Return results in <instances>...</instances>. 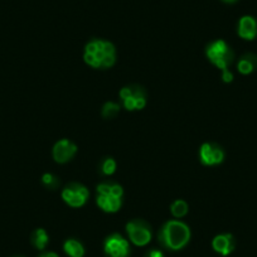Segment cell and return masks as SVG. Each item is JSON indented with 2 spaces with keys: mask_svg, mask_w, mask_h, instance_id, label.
Returning <instances> with one entry per match:
<instances>
[{
  "mask_svg": "<svg viewBox=\"0 0 257 257\" xmlns=\"http://www.w3.org/2000/svg\"><path fill=\"white\" fill-rule=\"evenodd\" d=\"M199 160L206 167H216L223 163L224 152L214 143H203L199 148Z\"/></svg>",
  "mask_w": 257,
  "mask_h": 257,
  "instance_id": "8",
  "label": "cell"
},
{
  "mask_svg": "<svg viewBox=\"0 0 257 257\" xmlns=\"http://www.w3.org/2000/svg\"><path fill=\"white\" fill-rule=\"evenodd\" d=\"M222 2H224V3H228V4H232V3H236L237 0H222Z\"/></svg>",
  "mask_w": 257,
  "mask_h": 257,
  "instance_id": "23",
  "label": "cell"
},
{
  "mask_svg": "<svg viewBox=\"0 0 257 257\" xmlns=\"http://www.w3.org/2000/svg\"><path fill=\"white\" fill-rule=\"evenodd\" d=\"M77 150L78 148L75 143L68 139H61L54 144L52 155H53L54 162L58 163V164H64V163H68L75 158Z\"/></svg>",
  "mask_w": 257,
  "mask_h": 257,
  "instance_id": "9",
  "label": "cell"
},
{
  "mask_svg": "<svg viewBox=\"0 0 257 257\" xmlns=\"http://www.w3.org/2000/svg\"><path fill=\"white\" fill-rule=\"evenodd\" d=\"M118 96L123 108L127 111L143 110L148 103L147 91L138 85L125 86L120 90Z\"/></svg>",
  "mask_w": 257,
  "mask_h": 257,
  "instance_id": "4",
  "label": "cell"
},
{
  "mask_svg": "<svg viewBox=\"0 0 257 257\" xmlns=\"http://www.w3.org/2000/svg\"><path fill=\"white\" fill-rule=\"evenodd\" d=\"M257 68V56L253 53H246L237 63V70L241 75H249Z\"/></svg>",
  "mask_w": 257,
  "mask_h": 257,
  "instance_id": "13",
  "label": "cell"
},
{
  "mask_svg": "<svg viewBox=\"0 0 257 257\" xmlns=\"http://www.w3.org/2000/svg\"><path fill=\"white\" fill-rule=\"evenodd\" d=\"M192 232L189 226L179 219H170L165 222L158 233V241L163 248L168 251H180L190 241Z\"/></svg>",
  "mask_w": 257,
  "mask_h": 257,
  "instance_id": "2",
  "label": "cell"
},
{
  "mask_svg": "<svg viewBox=\"0 0 257 257\" xmlns=\"http://www.w3.org/2000/svg\"><path fill=\"white\" fill-rule=\"evenodd\" d=\"M237 33L244 41H253L257 38V19L251 16H244L239 19Z\"/></svg>",
  "mask_w": 257,
  "mask_h": 257,
  "instance_id": "11",
  "label": "cell"
},
{
  "mask_svg": "<svg viewBox=\"0 0 257 257\" xmlns=\"http://www.w3.org/2000/svg\"><path fill=\"white\" fill-rule=\"evenodd\" d=\"M61 197L67 206L72 207V208H81L87 203L90 192L81 183H70L63 188Z\"/></svg>",
  "mask_w": 257,
  "mask_h": 257,
  "instance_id": "6",
  "label": "cell"
},
{
  "mask_svg": "<svg viewBox=\"0 0 257 257\" xmlns=\"http://www.w3.org/2000/svg\"><path fill=\"white\" fill-rule=\"evenodd\" d=\"M234 247H236V239L231 233H221L217 234L213 239H212V248L217 252V253L222 254V256H228L233 252Z\"/></svg>",
  "mask_w": 257,
  "mask_h": 257,
  "instance_id": "10",
  "label": "cell"
},
{
  "mask_svg": "<svg viewBox=\"0 0 257 257\" xmlns=\"http://www.w3.org/2000/svg\"><path fill=\"white\" fill-rule=\"evenodd\" d=\"M116 162L112 158H105V159L101 162L100 164V172L102 175H106V177H110L113 173L116 172Z\"/></svg>",
  "mask_w": 257,
  "mask_h": 257,
  "instance_id": "17",
  "label": "cell"
},
{
  "mask_svg": "<svg viewBox=\"0 0 257 257\" xmlns=\"http://www.w3.org/2000/svg\"><path fill=\"white\" fill-rule=\"evenodd\" d=\"M96 204L106 213H116L122 207V198L113 194H97Z\"/></svg>",
  "mask_w": 257,
  "mask_h": 257,
  "instance_id": "12",
  "label": "cell"
},
{
  "mask_svg": "<svg viewBox=\"0 0 257 257\" xmlns=\"http://www.w3.org/2000/svg\"><path fill=\"white\" fill-rule=\"evenodd\" d=\"M222 80L226 83H231L233 81V73L229 70H223L222 71Z\"/></svg>",
  "mask_w": 257,
  "mask_h": 257,
  "instance_id": "20",
  "label": "cell"
},
{
  "mask_svg": "<svg viewBox=\"0 0 257 257\" xmlns=\"http://www.w3.org/2000/svg\"><path fill=\"white\" fill-rule=\"evenodd\" d=\"M63 251L68 257L85 256V246L76 238H68L63 243Z\"/></svg>",
  "mask_w": 257,
  "mask_h": 257,
  "instance_id": "14",
  "label": "cell"
},
{
  "mask_svg": "<svg viewBox=\"0 0 257 257\" xmlns=\"http://www.w3.org/2000/svg\"><path fill=\"white\" fill-rule=\"evenodd\" d=\"M38 257H59V256H58V253H56V252H53V251H46V252H43V253L39 254Z\"/></svg>",
  "mask_w": 257,
  "mask_h": 257,
  "instance_id": "22",
  "label": "cell"
},
{
  "mask_svg": "<svg viewBox=\"0 0 257 257\" xmlns=\"http://www.w3.org/2000/svg\"><path fill=\"white\" fill-rule=\"evenodd\" d=\"M206 56L208 61L218 70H228L234 59V53L231 47L222 39L212 42L206 48Z\"/></svg>",
  "mask_w": 257,
  "mask_h": 257,
  "instance_id": "3",
  "label": "cell"
},
{
  "mask_svg": "<svg viewBox=\"0 0 257 257\" xmlns=\"http://www.w3.org/2000/svg\"><path fill=\"white\" fill-rule=\"evenodd\" d=\"M126 233L133 244L138 247H145L153 238L152 226L144 219H133L126 223Z\"/></svg>",
  "mask_w": 257,
  "mask_h": 257,
  "instance_id": "5",
  "label": "cell"
},
{
  "mask_svg": "<svg viewBox=\"0 0 257 257\" xmlns=\"http://www.w3.org/2000/svg\"><path fill=\"white\" fill-rule=\"evenodd\" d=\"M83 61L95 70H107L116 63V48L111 42L92 39L85 46Z\"/></svg>",
  "mask_w": 257,
  "mask_h": 257,
  "instance_id": "1",
  "label": "cell"
},
{
  "mask_svg": "<svg viewBox=\"0 0 257 257\" xmlns=\"http://www.w3.org/2000/svg\"><path fill=\"white\" fill-rule=\"evenodd\" d=\"M42 183H43L48 189L52 190L57 189L59 185L58 178H57L56 175L52 174V173H46V174H43V177H42Z\"/></svg>",
  "mask_w": 257,
  "mask_h": 257,
  "instance_id": "19",
  "label": "cell"
},
{
  "mask_svg": "<svg viewBox=\"0 0 257 257\" xmlns=\"http://www.w3.org/2000/svg\"><path fill=\"white\" fill-rule=\"evenodd\" d=\"M130 243L120 233H112L103 242V253L106 257H130Z\"/></svg>",
  "mask_w": 257,
  "mask_h": 257,
  "instance_id": "7",
  "label": "cell"
},
{
  "mask_svg": "<svg viewBox=\"0 0 257 257\" xmlns=\"http://www.w3.org/2000/svg\"><path fill=\"white\" fill-rule=\"evenodd\" d=\"M31 242L33 244L34 248L39 249V251H44L46 247L49 243V236L44 228H37L36 231L32 233Z\"/></svg>",
  "mask_w": 257,
  "mask_h": 257,
  "instance_id": "15",
  "label": "cell"
},
{
  "mask_svg": "<svg viewBox=\"0 0 257 257\" xmlns=\"http://www.w3.org/2000/svg\"><path fill=\"white\" fill-rule=\"evenodd\" d=\"M170 212H172L173 217L180 219L187 216L188 212H189V206L184 199H177L170 204Z\"/></svg>",
  "mask_w": 257,
  "mask_h": 257,
  "instance_id": "16",
  "label": "cell"
},
{
  "mask_svg": "<svg viewBox=\"0 0 257 257\" xmlns=\"http://www.w3.org/2000/svg\"><path fill=\"white\" fill-rule=\"evenodd\" d=\"M120 112V105L115 102H106L105 105L102 106V116L105 118H113L117 116V113Z\"/></svg>",
  "mask_w": 257,
  "mask_h": 257,
  "instance_id": "18",
  "label": "cell"
},
{
  "mask_svg": "<svg viewBox=\"0 0 257 257\" xmlns=\"http://www.w3.org/2000/svg\"><path fill=\"white\" fill-rule=\"evenodd\" d=\"M145 257H165V256H164V253H163L162 249L152 248L150 251L147 252Z\"/></svg>",
  "mask_w": 257,
  "mask_h": 257,
  "instance_id": "21",
  "label": "cell"
}]
</instances>
